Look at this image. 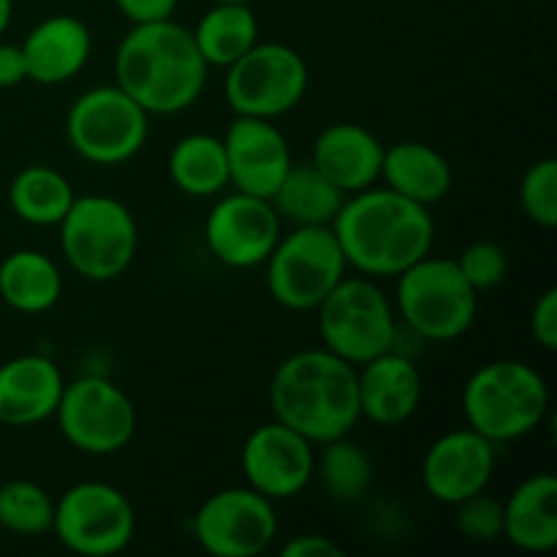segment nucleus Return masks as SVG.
I'll return each mask as SVG.
<instances>
[{"instance_id": "obj_21", "label": "nucleus", "mask_w": 557, "mask_h": 557, "mask_svg": "<svg viewBox=\"0 0 557 557\" xmlns=\"http://www.w3.org/2000/svg\"><path fill=\"white\" fill-rule=\"evenodd\" d=\"M20 47L27 63V79L38 85H63L87 65L92 36L76 16L54 14L38 22Z\"/></svg>"}, {"instance_id": "obj_17", "label": "nucleus", "mask_w": 557, "mask_h": 557, "mask_svg": "<svg viewBox=\"0 0 557 557\" xmlns=\"http://www.w3.org/2000/svg\"><path fill=\"white\" fill-rule=\"evenodd\" d=\"M228 161V185L239 194L272 199L281 180L292 169V150L286 136L272 120L237 114L223 136Z\"/></svg>"}, {"instance_id": "obj_25", "label": "nucleus", "mask_w": 557, "mask_h": 557, "mask_svg": "<svg viewBox=\"0 0 557 557\" xmlns=\"http://www.w3.org/2000/svg\"><path fill=\"white\" fill-rule=\"evenodd\" d=\"M63 294L58 264L41 250H14L0 261V297L20 313H47Z\"/></svg>"}, {"instance_id": "obj_39", "label": "nucleus", "mask_w": 557, "mask_h": 557, "mask_svg": "<svg viewBox=\"0 0 557 557\" xmlns=\"http://www.w3.org/2000/svg\"><path fill=\"white\" fill-rule=\"evenodd\" d=\"M212 3H248V0H212Z\"/></svg>"}, {"instance_id": "obj_9", "label": "nucleus", "mask_w": 557, "mask_h": 557, "mask_svg": "<svg viewBox=\"0 0 557 557\" xmlns=\"http://www.w3.org/2000/svg\"><path fill=\"white\" fill-rule=\"evenodd\" d=\"M150 114L117 85L82 92L65 117V139L71 150L98 166L131 161L145 147Z\"/></svg>"}, {"instance_id": "obj_22", "label": "nucleus", "mask_w": 557, "mask_h": 557, "mask_svg": "<svg viewBox=\"0 0 557 557\" xmlns=\"http://www.w3.org/2000/svg\"><path fill=\"white\" fill-rule=\"evenodd\" d=\"M504 539L533 555L557 547V479L553 473H536L517 484L504 504Z\"/></svg>"}, {"instance_id": "obj_8", "label": "nucleus", "mask_w": 557, "mask_h": 557, "mask_svg": "<svg viewBox=\"0 0 557 557\" xmlns=\"http://www.w3.org/2000/svg\"><path fill=\"white\" fill-rule=\"evenodd\" d=\"M264 264L270 297L294 313L319 308L348 272L332 226H294L286 237L281 234Z\"/></svg>"}, {"instance_id": "obj_35", "label": "nucleus", "mask_w": 557, "mask_h": 557, "mask_svg": "<svg viewBox=\"0 0 557 557\" xmlns=\"http://www.w3.org/2000/svg\"><path fill=\"white\" fill-rule=\"evenodd\" d=\"M283 557H343V547L337 542H332L330 536H321V533H302V536L288 539L281 547Z\"/></svg>"}, {"instance_id": "obj_34", "label": "nucleus", "mask_w": 557, "mask_h": 557, "mask_svg": "<svg viewBox=\"0 0 557 557\" xmlns=\"http://www.w3.org/2000/svg\"><path fill=\"white\" fill-rule=\"evenodd\" d=\"M531 335L547 351L557 348V288H547L531 310Z\"/></svg>"}, {"instance_id": "obj_3", "label": "nucleus", "mask_w": 557, "mask_h": 557, "mask_svg": "<svg viewBox=\"0 0 557 557\" xmlns=\"http://www.w3.org/2000/svg\"><path fill=\"white\" fill-rule=\"evenodd\" d=\"M270 408L313 446L351 435L362 419L357 368L326 348L292 354L272 375Z\"/></svg>"}, {"instance_id": "obj_14", "label": "nucleus", "mask_w": 557, "mask_h": 557, "mask_svg": "<svg viewBox=\"0 0 557 557\" xmlns=\"http://www.w3.org/2000/svg\"><path fill=\"white\" fill-rule=\"evenodd\" d=\"M239 466L256 493L270 500H288L313 482L315 449L297 430L272 419L245 438Z\"/></svg>"}, {"instance_id": "obj_2", "label": "nucleus", "mask_w": 557, "mask_h": 557, "mask_svg": "<svg viewBox=\"0 0 557 557\" xmlns=\"http://www.w3.org/2000/svg\"><path fill=\"white\" fill-rule=\"evenodd\" d=\"M210 65L194 33L169 20L134 25L114 54V85L147 114H177L199 101Z\"/></svg>"}, {"instance_id": "obj_20", "label": "nucleus", "mask_w": 557, "mask_h": 557, "mask_svg": "<svg viewBox=\"0 0 557 557\" xmlns=\"http://www.w3.org/2000/svg\"><path fill=\"white\" fill-rule=\"evenodd\" d=\"M313 163L346 196L373 188L381 180L384 145L373 131L357 123H332L315 136Z\"/></svg>"}, {"instance_id": "obj_11", "label": "nucleus", "mask_w": 557, "mask_h": 557, "mask_svg": "<svg viewBox=\"0 0 557 557\" xmlns=\"http://www.w3.org/2000/svg\"><path fill=\"white\" fill-rule=\"evenodd\" d=\"M54 417L63 438L82 455H117L136 433L131 397L101 375H82L65 384Z\"/></svg>"}, {"instance_id": "obj_7", "label": "nucleus", "mask_w": 557, "mask_h": 557, "mask_svg": "<svg viewBox=\"0 0 557 557\" xmlns=\"http://www.w3.org/2000/svg\"><path fill=\"white\" fill-rule=\"evenodd\" d=\"M326 351L354 368L397 348V313L373 277H343L315 308Z\"/></svg>"}, {"instance_id": "obj_36", "label": "nucleus", "mask_w": 557, "mask_h": 557, "mask_svg": "<svg viewBox=\"0 0 557 557\" xmlns=\"http://www.w3.org/2000/svg\"><path fill=\"white\" fill-rule=\"evenodd\" d=\"M180 0H114L120 14L125 16L134 25H141V22H158L169 20L177 9Z\"/></svg>"}, {"instance_id": "obj_6", "label": "nucleus", "mask_w": 557, "mask_h": 557, "mask_svg": "<svg viewBox=\"0 0 557 557\" xmlns=\"http://www.w3.org/2000/svg\"><path fill=\"white\" fill-rule=\"evenodd\" d=\"M395 308L417 337L451 343L476 321L479 292L462 277L455 259L428 253L397 275Z\"/></svg>"}, {"instance_id": "obj_33", "label": "nucleus", "mask_w": 557, "mask_h": 557, "mask_svg": "<svg viewBox=\"0 0 557 557\" xmlns=\"http://www.w3.org/2000/svg\"><path fill=\"white\" fill-rule=\"evenodd\" d=\"M455 264L476 292H490V288L500 286L506 275H509V256H506V250L500 245L487 243V239L468 245L457 256Z\"/></svg>"}, {"instance_id": "obj_32", "label": "nucleus", "mask_w": 557, "mask_h": 557, "mask_svg": "<svg viewBox=\"0 0 557 557\" xmlns=\"http://www.w3.org/2000/svg\"><path fill=\"white\" fill-rule=\"evenodd\" d=\"M455 525L462 539L473 544H490L504 536V504L490 498L487 490L471 495L455 506Z\"/></svg>"}, {"instance_id": "obj_16", "label": "nucleus", "mask_w": 557, "mask_h": 557, "mask_svg": "<svg viewBox=\"0 0 557 557\" xmlns=\"http://www.w3.org/2000/svg\"><path fill=\"white\" fill-rule=\"evenodd\" d=\"M493 476L495 444L471 428L451 430L435 438L422 460L424 490L446 506L484 493Z\"/></svg>"}, {"instance_id": "obj_10", "label": "nucleus", "mask_w": 557, "mask_h": 557, "mask_svg": "<svg viewBox=\"0 0 557 557\" xmlns=\"http://www.w3.org/2000/svg\"><path fill=\"white\" fill-rule=\"evenodd\" d=\"M308 63L288 44L256 41L226 69V103L243 117L275 120L292 112L308 92Z\"/></svg>"}, {"instance_id": "obj_27", "label": "nucleus", "mask_w": 557, "mask_h": 557, "mask_svg": "<svg viewBox=\"0 0 557 557\" xmlns=\"http://www.w3.org/2000/svg\"><path fill=\"white\" fill-rule=\"evenodd\" d=\"M169 177L174 188L194 199L218 196L228 188V161L223 139L212 134H188L169 152Z\"/></svg>"}, {"instance_id": "obj_28", "label": "nucleus", "mask_w": 557, "mask_h": 557, "mask_svg": "<svg viewBox=\"0 0 557 557\" xmlns=\"http://www.w3.org/2000/svg\"><path fill=\"white\" fill-rule=\"evenodd\" d=\"M76 194L65 174L52 166H27L11 180L9 205L30 226H58L74 205Z\"/></svg>"}, {"instance_id": "obj_30", "label": "nucleus", "mask_w": 557, "mask_h": 557, "mask_svg": "<svg viewBox=\"0 0 557 557\" xmlns=\"http://www.w3.org/2000/svg\"><path fill=\"white\" fill-rule=\"evenodd\" d=\"M54 500L41 484L11 479L0 484V528L14 536H44L52 531Z\"/></svg>"}, {"instance_id": "obj_1", "label": "nucleus", "mask_w": 557, "mask_h": 557, "mask_svg": "<svg viewBox=\"0 0 557 557\" xmlns=\"http://www.w3.org/2000/svg\"><path fill=\"white\" fill-rule=\"evenodd\" d=\"M348 267L368 277H397L433 250L430 207L389 188H364L343 201L332 221Z\"/></svg>"}, {"instance_id": "obj_37", "label": "nucleus", "mask_w": 557, "mask_h": 557, "mask_svg": "<svg viewBox=\"0 0 557 557\" xmlns=\"http://www.w3.org/2000/svg\"><path fill=\"white\" fill-rule=\"evenodd\" d=\"M27 79V63L22 47L16 44H0V87L9 90V87L22 85Z\"/></svg>"}, {"instance_id": "obj_18", "label": "nucleus", "mask_w": 557, "mask_h": 557, "mask_svg": "<svg viewBox=\"0 0 557 557\" xmlns=\"http://www.w3.org/2000/svg\"><path fill=\"white\" fill-rule=\"evenodd\" d=\"M359 411L379 428H397L419 411L424 381L411 357L397 348L357 368Z\"/></svg>"}, {"instance_id": "obj_23", "label": "nucleus", "mask_w": 557, "mask_h": 557, "mask_svg": "<svg viewBox=\"0 0 557 557\" xmlns=\"http://www.w3.org/2000/svg\"><path fill=\"white\" fill-rule=\"evenodd\" d=\"M381 180L386 188L417 201L422 207H433L449 196L455 174L449 161L435 147L424 141H397L384 147Z\"/></svg>"}, {"instance_id": "obj_19", "label": "nucleus", "mask_w": 557, "mask_h": 557, "mask_svg": "<svg viewBox=\"0 0 557 557\" xmlns=\"http://www.w3.org/2000/svg\"><path fill=\"white\" fill-rule=\"evenodd\" d=\"M63 373L41 354H22L0 364V424L33 428L58 411Z\"/></svg>"}, {"instance_id": "obj_4", "label": "nucleus", "mask_w": 557, "mask_h": 557, "mask_svg": "<svg viewBox=\"0 0 557 557\" xmlns=\"http://www.w3.org/2000/svg\"><path fill=\"white\" fill-rule=\"evenodd\" d=\"M549 386L528 362L495 359L479 368L462 389V417L493 444L525 438L547 417Z\"/></svg>"}, {"instance_id": "obj_12", "label": "nucleus", "mask_w": 557, "mask_h": 557, "mask_svg": "<svg viewBox=\"0 0 557 557\" xmlns=\"http://www.w3.org/2000/svg\"><path fill=\"white\" fill-rule=\"evenodd\" d=\"M54 536L65 549L85 557L123 553L136 533L131 500L114 484L79 482L54 504Z\"/></svg>"}, {"instance_id": "obj_26", "label": "nucleus", "mask_w": 557, "mask_h": 557, "mask_svg": "<svg viewBox=\"0 0 557 557\" xmlns=\"http://www.w3.org/2000/svg\"><path fill=\"white\" fill-rule=\"evenodd\" d=\"M190 33L210 69H228L259 41V20L248 3H215Z\"/></svg>"}, {"instance_id": "obj_15", "label": "nucleus", "mask_w": 557, "mask_h": 557, "mask_svg": "<svg viewBox=\"0 0 557 557\" xmlns=\"http://www.w3.org/2000/svg\"><path fill=\"white\" fill-rule=\"evenodd\" d=\"M205 239L221 264L250 270L264 264L281 239V218L270 199L234 190L210 210Z\"/></svg>"}, {"instance_id": "obj_31", "label": "nucleus", "mask_w": 557, "mask_h": 557, "mask_svg": "<svg viewBox=\"0 0 557 557\" xmlns=\"http://www.w3.org/2000/svg\"><path fill=\"white\" fill-rule=\"evenodd\" d=\"M520 205L528 221L542 228L557 226V161L542 158L533 163L520 183Z\"/></svg>"}, {"instance_id": "obj_24", "label": "nucleus", "mask_w": 557, "mask_h": 557, "mask_svg": "<svg viewBox=\"0 0 557 557\" xmlns=\"http://www.w3.org/2000/svg\"><path fill=\"white\" fill-rule=\"evenodd\" d=\"M270 201L277 218L292 226H332L346 194L313 163H292Z\"/></svg>"}, {"instance_id": "obj_29", "label": "nucleus", "mask_w": 557, "mask_h": 557, "mask_svg": "<svg viewBox=\"0 0 557 557\" xmlns=\"http://www.w3.org/2000/svg\"><path fill=\"white\" fill-rule=\"evenodd\" d=\"M315 473L324 484V493L337 504H354V500L364 498L373 484V462H370L368 451L348 435L321 444V455L315 457Z\"/></svg>"}, {"instance_id": "obj_5", "label": "nucleus", "mask_w": 557, "mask_h": 557, "mask_svg": "<svg viewBox=\"0 0 557 557\" xmlns=\"http://www.w3.org/2000/svg\"><path fill=\"white\" fill-rule=\"evenodd\" d=\"M58 228L69 267L92 283L117 281L139 248L134 215L112 196H76Z\"/></svg>"}, {"instance_id": "obj_38", "label": "nucleus", "mask_w": 557, "mask_h": 557, "mask_svg": "<svg viewBox=\"0 0 557 557\" xmlns=\"http://www.w3.org/2000/svg\"><path fill=\"white\" fill-rule=\"evenodd\" d=\"M11 16H14V0H0V36L9 30Z\"/></svg>"}, {"instance_id": "obj_13", "label": "nucleus", "mask_w": 557, "mask_h": 557, "mask_svg": "<svg viewBox=\"0 0 557 557\" xmlns=\"http://www.w3.org/2000/svg\"><path fill=\"white\" fill-rule=\"evenodd\" d=\"M194 536L215 557H256L277 536L275 500L253 487H226L212 493L194 515Z\"/></svg>"}]
</instances>
